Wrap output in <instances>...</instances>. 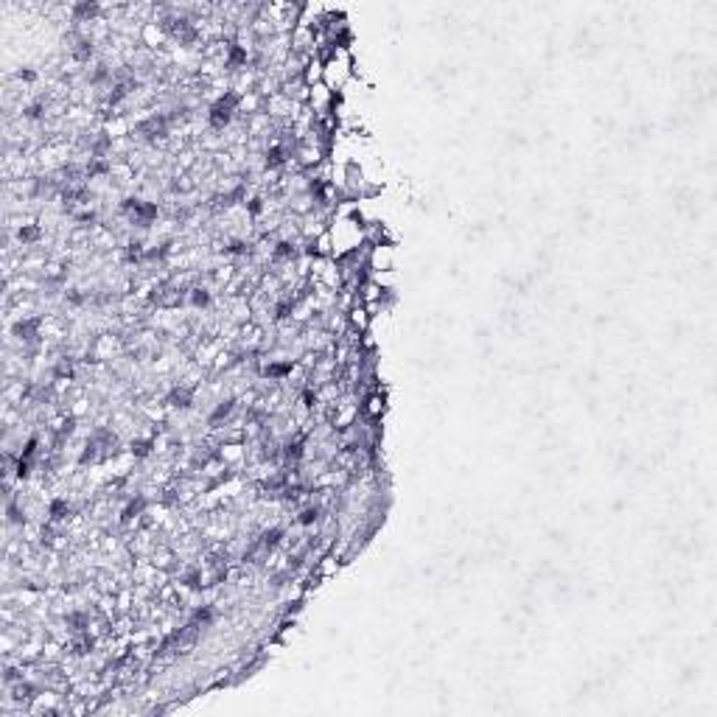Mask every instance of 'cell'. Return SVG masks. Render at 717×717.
<instances>
[{
    "label": "cell",
    "mask_w": 717,
    "mask_h": 717,
    "mask_svg": "<svg viewBox=\"0 0 717 717\" xmlns=\"http://www.w3.org/2000/svg\"><path fill=\"white\" fill-rule=\"evenodd\" d=\"M236 93H228L225 98H219L213 107H211V124L213 126H225L230 118H233V110H236Z\"/></svg>",
    "instance_id": "cell-1"
}]
</instances>
